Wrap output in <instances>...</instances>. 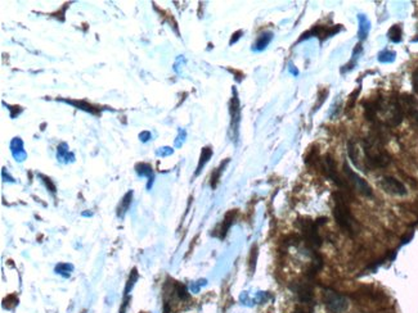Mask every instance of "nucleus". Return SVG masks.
I'll return each mask as SVG.
<instances>
[{"instance_id": "14", "label": "nucleus", "mask_w": 418, "mask_h": 313, "mask_svg": "<svg viewBox=\"0 0 418 313\" xmlns=\"http://www.w3.org/2000/svg\"><path fill=\"white\" fill-rule=\"evenodd\" d=\"M395 56H397V53L391 50H383L378 54V61L381 63H392L395 61Z\"/></svg>"}, {"instance_id": "10", "label": "nucleus", "mask_w": 418, "mask_h": 313, "mask_svg": "<svg viewBox=\"0 0 418 313\" xmlns=\"http://www.w3.org/2000/svg\"><path fill=\"white\" fill-rule=\"evenodd\" d=\"M236 216H237V211H236V209H233V211L228 212V213L225 214L224 221H223L222 227H220V235H219L220 239H224V238H225V235H227V233H228L229 227H231V226L233 225L234 220H236Z\"/></svg>"}, {"instance_id": "4", "label": "nucleus", "mask_w": 418, "mask_h": 313, "mask_svg": "<svg viewBox=\"0 0 418 313\" xmlns=\"http://www.w3.org/2000/svg\"><path fill=\"white\" fill-rule=\"evenodd\" d=\"M322 302L330 313H343L349 308L348 298L331 288H323Z\"/></svg>"}, {"instance_id": "13", "label": "nucleus", "mask_w": 418, "mask_h": 313, "mask_svg": "<svg viewBox=\"0 0 418 313\" xmlns=\"http://www.w3.org/2000/svg\"><path fill=\"white\" fill-rule=\"evenodd\" d=\"M402 35L403 31L402 27H400L399 24H394V26L389 30V33H387V36H389V39L392 43H400V41H402Z\"/></svg>"}, {"instance_id": "9", "label": "nucleus", "mask_w": 418, "mask_h": 313, "mask_svg": "<svg viewBox=\"0 0 418 313\" xmlns=\"http://www.w3.org/2000/svg\"><path fill=\"white\" fill-rule=\"evenodd\" d=\"M400 105H402V109L404 115H407L409 117V120H412L414 123H418V102L410 95H403L399 99Z\"/></svg>"}, {"instance_id": "18", "label": "nucleus", "mask_w": 418, "mask_h": 313, "mask_svg": "<svg viewBox=\"0 0 418 313\" xmlns=\"http://www.w3.org/2000/svg\"><path fill=\"white\" fill-rule=\"evenodd\" d=\"M314 312V307L313 305H306V304H300L299 307L295 308L292 313H313Z\"/></svg>"}, {"instance_id": "21", "label": "nucleus", "mask_w": 418, "mask_h": 313, "mask_svg": "<svg viewBox=\"0 0 418 313\" xmlns=\"http://www.w3.org/2000/svg\"><path fill=\"white\" fill-rule=\"evenodd\" d=\"M130 201H132V193H128L122 201V208H121V212H125L126 209H128L129 204H130Z\"/></svg>"}, {"instance_id": "19", "label": "nucleus", "mask_w": 418, "mask_h": 313, "mask_svg": "<svg viewBox=\"0 0 418 313\" xmlns=\"http://www.w3.org/2000/svg\"><path fill=\"white\" fill-rule=\"evenodd\" d=\"M256 258H257V246L254 245V246H252V250H251V258H250L251 271L255 270V263H256Z\"/></svg>"}, {"instance_id": "16", "label": "nucleus", "mask_w": 418, "mask_h": 313, "mask_svg": "<svg viewBox=\"0 0 418 313\" xmlns=\"http://www.w3.org/2000/svg\"><path fill=\"white\" fill-rule=\"evenodd\" d=\"M228 163V161H225L224 163H222V166L219 167V168H216V171L214 172V174H212V176H211V186H212V189H215V187H216V185H217V182H219V179H220V175H222V172H223V168H224V166L225 164Z\"/></svg>"}, {"instance_id": "15", "label": "nucleus", "mask_w": 418, "mask_h": 313, "mask_svg": "<svg viewBox=\"0 0 418 313\" xmlns=\"http://www.w3.org/2000/svg\"><path fill=\"white\" fill-rule=\"evenodd\" d=\"M211 154H212V150L210 149V148H205V149L202 150L201 159H200L199 168H197V174H200V171H201L202 167H204L205 164L207 163V161H209V158H210V157H211Z\"/></svg>"}, {"instance_id": "2", "label": "nucleus", "mask_w": 418, "mask_h": 313, "mask_svg": "<svg viewBox=\"0 0 418 313\" xmlns=\"http://www.w3.org/2000/svg\"><path fill=\"white\" fill-rule=\"evenodd\" d=\"M365 159L372 168H383L390 163V155L382 148L378 137H367L363 140Z\"/></svg>"}, {"instance_id": "17", "label": "nucleus", "mask_w": 418, "mask_h": 313, "mask_svg": "<svg viewBox=\"0 0 418 313\" xmlns=\"http://www.w3.org/2000/svg\"><path fill=\"white\" fill-rule=\"evenodd\" d=\"M271 40H272V34H271V33L264 34V35H261L260 38H259V40H257V43H256L257 49L265 48V46L268 45L269 41H271Z\"/></svg>"}, {"instance_id": "11", "label": "nucleus", "mask_w": 418, "mask_h": 313, "mask_svg": "<svg viewBox=\"0 0 418 313\" xmlns=\"http://www.w3.org/2000/svg\"><path fill=\"white\" fill-rule=\"evenodd\" d=\"M348 153H349V158H350L351 162L355 164V167L359 169H363L362 163H360V161H359V149H358L357 144H355L353 140L348 143Z\"/></svg>"}, {"instance_id": "5", "label": "nucleus", "mask_w": 418, "mask_h": 313, "mask_svg": "<svg viewBox=\"0 0 418 313\" xmlns=\"http://www.w3.org/2000/svg\"><path fill=\"white\" fill-rule=\"evenodd\" d=\"M311 278H306V280L295 281L289 285V289L292 290L293 294L298 297L299 302L301 304L313 305L314 307V288L313 284L310 282Z\"/></svg>"}, {"instance_id": "7", "label": "nucleus", "mask_w": 418, "mask_h": 313, "mask_svg": "<svg viewBox=\"0 0 418 313\" xmlns=\"http://www.w3.org/2000/svg\"><path fill=\"white\" fill-rule=\"evenodd\" d=\"M322 169H323V172L326 174V176H327L328 179L332 180L338 187H341L342 190H348L349 187L348 181H346L345 179H342V177L337 174L336 163L331 155H326L325 158H323V161H322Z\"/></svg>"}, {"instance_id": "8", "label": "nucleus", "mask_w": 418, "mask_h": 313, "mask_svg": "<svg viewBox=\"0 0 418 313\" xmlns=\"http://www.w3.org/2000/svg\"><path fill=\"white\" fill-rule=\"evenodd\" d=\"M380 186L385 193L391 194V195H398V196H404L408 194L407 187L403 184L402 181H399L398 179L392 176H385L380 180Z\"/></svg>"}, {"instance_id": "3", "label": "nucleus", "mask_w": 418, "mask_h": 313, "mask_svg": "<svg viewBox=\"0 0 418 313\" xmlns=\"http://www.w3.org/2000/svg\"><path fill=\"white\" fill-rule=\"evenodd\" d=\"M296 226L301 231L306 248L316 250L322 245V238L318 233L319 225L316 221L310 220V218H299Z\"/></svg>"}, {"instance_id": "12", "label": "nucleus", "mask_w": 418, "mask_h": 313, "mask_svg": "<svg viewBox=\"0 0 418 313\" xmlns=\"http://www.w3.org/2000/svg\"><path fill=\"white\" fill-rule=\"evenodd\" d=\"M358 19H359V36L360 39H365L367 38L368 33H370L371 22L364 14H359V16H358Z\"/></svg>"}, {"instance_id": "1", "label": "nucleus", "mask_w": 418, "mask_h": 313, "mask_svg": "<svg viewBox=\"0 0 418 313\" xmlns=\"http://www.w3.org/2000/svg\"><path fill=\"white\" fill-rule=\"evenodd\" d=\"M333 198V217H335L337 225L345 231L348 235L354 236L358 234L359 226L358 222L354 218L353 213L350 211L348 201H346L345 195L341 191H336L332 195Z\"/></svg>"}, {"instance_id": "6", "label": "nucleus", "mask_w": 418, "mask_h": 313, "mask_svg": "<svg viewBox=\"0 0 418 313\" xmlns=\"http://www.w3.org/2000/svg\"><path fill=\"white\" fill-rule=\"evenodd\" d=\"M343 174H345L346 181H348V184H350L351 186H353L354 189L358 191V193H360L362 195H364V196H372L373 195L372 189H371L370 184H368V182L365 181L364 179H362L359 175L355 174V172H354L353 169L349 167L348 163L343 164Z\"/></svg>"}, {"instance_id": "20", "label": "nucleus", "mask_w": 418, "mask_h": 313, "mask_svg": "<svg viewBox=\"0 0 418 313\" xmlns=\"http://www.w3.org/2000/svg\"><path fill=\"white\" fill-rule=\"evenodd\" d=\"M412 86L414 93H418V68L413 72L412 75Z\"/></svg>"}]
</instances>
